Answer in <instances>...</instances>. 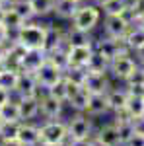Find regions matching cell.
<instances>
[{
  "label": "cell",
  "instance_id": "obj_17",
  "mask_svg": "<svg viewBox=\"0 0 144 146\" xmlns=\"http://www.w3.org/2000/svg\"><path fill=\"white\" fill-rule=\"evenodd\" d=\"M18 140L23 146H39V127L31 125L27 121H22L20 125V133H18Z\"/></svg>",
  "mask_w": 144,
  "mask_h": 146
},
{
  "label": "cell",
  "instance_id": "obj_1",
  "mask_svg": "<svg viewBox=\"0 0 144 146\" xmlns=\"http://www.w3.org/2000/svg\"><path fill=\"white\" fill-rule=\"evenodd\" d=\"M49 29H51L49 23H41L37 20H31V22H25L14 33V41H18L25 49H45Z\"/></svg>",
  "mask_w": 144,
  "mask_h": 146
},
{
  "label": "cell",
  "instance_id": "obj_5",
  "mask_svg": "<svg viewBox=\"0 0 144 146\" xmlns=\"http://www.w3.org/2000/svg\"><path fill=\"white\" fill-rule=\"evenodd\" d=\"M129 29H131V23L127 22L121 14L103 16V37L115 39V41H123Z\"/></svg>",
  "mask_w": 144,
  "mask_h": 146
},
{
  "label": "cell",
  "instance_id": "obj_31",
  "mask_svg": "<svg viewBox=\"0 0 144 146\" xmlns=\"http://www.w3.org/2000/svg\"><path fill=\"white\" fill-rule=\"evenodd\" d=\"M47 94H51L53 98H56L58 101H62V103H66V80H64V76L58 80L56 84H53L49 90H47Z\"/></svg>",
  "mask_w": 144,
  "mask_h": 146
},
{
  "label": "cell",
  "instance_id": "obj_32",
  "mask_svg": "<svg viewBox=\"0 0 144 146\" xmlns=\"http://www.w3.org/2000/svg\"><path fill=\"white\" fill-rule=\"evenodd\" d=\"M12 39H14V33L4 23H0V45H8V43H12Z\"/></svg>",
  "mask_w": 144,
  "mask_h": 146
},
{
  "label": "cell",
  "instance_id": "obj_29",
  "mask_svg": "<svg viewBox=\"0 0 144 146\" xmlns=\"http://www.w3.org/2000/svg\"><path fill=\"white\" fill-rule=\"evenodd\" d=\"M20 125H22V123H10V121H2V125H0V140H12V138H18Z\"/></svg>",
  "mask_w": 144,
  "mask_h": 146
},
{
  "label": "cell",
  "instance_id": "obj_6",
  "mask_svg": "<svg viewBox=\"0 0 144 146\" xmlns=\"http://www.w3.org/2000/svg\"><path fill=\"white\" fill-rule=\"evenodd\" d=\"M68 129V140H90L94 136L92 131V121L86 113H78L66 123Z\"/></svg>",
  "mask_w": 144,
  "mask_h": 146
},
{
  "label": "cell",
  "instance_id": "obj_48",
  "mask_svg": "<svg viewBox=\"0 0 144 146\" xmlns=\"http://www.w3.org/2000/svg\"><path fill=\"white\" fill-rule=\"evenodd\" d=\"M0 109H2V105H0Z\"/></svg>",
  "mask_w": 144,
  "mask_h": 146
},
{
  "label": "cell",
  "instance_id": "obj_45",
  "mask_svg": "<svg viewBox=\"0 0 144 146\" xmlns=\"http://www.w3.org/2000/svg\"><path fill=\"white\" fill-rule=\"evenodd\" d=\"M76 2H78V4H82V2H88V0H76Z\"/></svg>",
  "mask_w": 144,
  "mask_h": 146
},
{
  "label": "cell",
  "instance_id": "obj_18",
  "mask_svg": "<svg viewBox=\"0 0 144 146\" xmlns=\"http://www.w3.org/2000/svg\"><path fill=\"white\" fill-rule=\"evenodd\" d=\"M96 136L100 138L101 142H105L107 146H123L121 144V136H119V131H117V125L115 123L103 125L100 131L96 133Z\"/></svg>",
  "mask_w": 144,
  "mask_h": 146
},
{
  "label": "cell",
  "instance_id": "obj_25",
  "mask_svg": "<svg viewBox=\"0 0 144 146\" xmlns=\"http://www.w3.org/2000/svg\"><path fill=\"white\" fill-rule=\"evenodd\" d=\"M29 4H31L33 16L37 20L47 18L55 12V0H29Z\"/></svg>",
  "mask_w": 144,
  "mask_h": 146
},
{
  "label": "cell",
  "instance_id": "obj_37",
  "mask_svg": "<svg viewBox=\"0 0 144 146\" xmlns=\"http://www.w3.org/2000/svg\"><path fill=\"white\" fill-rule=\"evenodd\" d=\"M10 100H12V94H10V92L0 90V105H4L6 101H10Z\"/></svg>",
  "mask_w": 144,
  "mask_h": 146
},
{
  "label": "cell",
  "instance_id": "obj_42",
  "mask_svg": "<svg viewBox=\"0 0 144 146\" xmlns=\"http://www.w3.org/2000/svg\"><path fill=\"white\" fill-rule=\"evenodd\" d=\"M90 2H92V4H96L98 8H103V6H105V4H107L109 0H90Z\"/></svg>",
  "mask_w": 144,
  "mask_h": 146
},
{
  "label": "cell",
  "instance_id": "obj_28",
  "mask_svg": "<svg viewBox=\"0 0 144 146\" xmlns=\"http://www.w3.org/2000/svg\"><path fill=\"white\" fill-rule=\"evenodd\" d=\"M14 10L18 12L20 16H22L23 22H31V20H37L33 16V10H31V4H29V0H16V2H12L10 4Z\"/></svg>",
  "mask_w": 144,
  "mask_h": 146
},
{
  "label": "cell",
  "instance_id": "obj_2",
  "mask_svg": "<svg viewBox=\"0 0 144 146\" xmlns=\"http://www.w3.org/2000/svg\"><path fill=\"white\" fill-rule=\"evenodd\" d=\"M101 18H103L101 8H98V6L92 4V2H82L80 8L76 10V14H74V18L70 20V25L76 27V29H80V31L92 33V31L100 25Z\"/></svg>",
  "mask_w": 144,
  "mask_h": 146
},
{
  "label": "cell",
  "instance_id": "obj_21",
  "mask_svg": "<svg viewBox=\"0 0 144 146\" xmlns=\"http://www.w3.org/2000/svg\"><path fill=\"white\" fill-rule=\"evenodd\" d=\"M125 115H129L131 119H138L144 115V96L129 94V100L125 105Z\"/></svg>",
  "mask_w": 144,
  "mask_h": 146
},
{
  "label": "cell",
  "instance_id": "obj_10",
  "mask_svg": "<svg viewBox=\"0 0 144 146\" xmlns=\"http://www.w3.org/2000/svg\"><path fill=\"white\" fill-rule=\"evenodd\" d=\"M45 60H47V51L45 49H27L25 55L22 56V60H20V72L35 74Z\"/></svg>",
  "mask_w": 144,
  "mask_h": 146
},
{
  "label": "cell",
  "instance_id": "obj_9",
  "mask_svg": "<svg viewBox=\"0 0 144 146\" xmlns=\"http://www.w3.org/2000/svg\"><path fill=\"white\" fill-rule=\"evenodd\" d=\"M82 88L88 92V94H105L111 88L109 74L107 72H90L88 70Z\"/></svg>",
  "mask_w": 144,
  "mask_h": 146
},
{
  "label": "cell",
  "instance_id": "obj_47",
  "mask_svg": "<svg viewBox=\"0 0 144 146\" xmlns=\"http://www.w3.org/2000/svg\"><path fill=\"white\" fill-rule=\"evenodd\" d=\"M0 125H2V119H0Z\"/></svg>",
  "mask_w": 144,
  "mask_h": 146
},
{
  "label": "cell",
  "instance_id": "obj_44",
  "mask_svg": "<svg viewBox=\"0 0 144 146\" xmlns=\"http://www.w3.org/2000/svg\"><path fill=\"white\" fill-rule=\"evenodd\" d=\"M12 2H16V0H0V4H4V6H10Z\"/></svg>",
  "mask_w": 144,
  "mask_h": 146
},
{
  "label": "cell",
  "instance_id": "obj_36",
  "mask_svg": "<svg viewBox=\"0 0 144 146\" xmlns=\"http://www.w3.org/2000/svg\"><path fill=\"white\" fill-rule=\"evenodd\" d=\"M133 55H134V58H136V60H138V64H144V45L140 47V49H138V51H134Z\"/></svg>",
  "mask_w": 144,
  "mask_h": 146
},
{
  "label": "cell",
  "instance_id": "obj_16",
  "mask_svg": "<svg viewBox=\"0 0 144 146\" xmlns=\"http://www.w3.org/2000/svg\"><path fill=\"white\" fill-rule=\"evenodd\" d=\"M64 43L68 47H90V45H94V39H92V35L88 31H80V29L70 25L64 31Z\"/></svg>",
  "mask_w": 144,
  "mask_h": 146
},
{
  "label": "cell",
  "instance_id": "obj_38",
  "mask_svg": "<svg viewBox=\"0 0 144 146\" xmlns=\"http://www.w3.org/2000/svg\"><path fill=\"white\" fill-rule=\"evenodd\" d=\"M0 146H23L18 138H12V140H0Z\"/></svg>",
  "mask_w": 144,
  "mask_h": 146
},
{
  "label": "cell",
  "instance_id": "obj_30",
  "mask_svg": "<svg viewBox=\"0 0 144 146\" xmlns=\"http://www.w3.org/2000/svg\"><path fill=\"white\" fill-rule=\"evenodd\" d=\"M131 4V0H109L101 12H103V16H109V14H123V12L127 10V6Z\"/></svg>",
  "mask_w": 144,
  "mask_h": 146
},
{
  "label": "cell",
  "instance_id": "obj_27",
  "mask_svg": "<svg viewBox=\"0 0 144 146\" xmlns=\"http://www.w3.org/2000/svg\"><path fill=\"white\" fill-rule=\"evenodd\" d=\"M88 100H90V94L84 90V88H82V90L78 92L76 96H72V98H70L66 103L72 107V109H74V111L84 113V111H86V107H88Z\"/></svg>",
  "mask_w": 144,
  "mask_h": 146
},
{
  "label": "cell",
  "instance_id": "obj_22",
  "mask_svg": "<svg viewBox=\"0 0 144 146\" xmlns=\"http://www.w3.org/2000/svg\"><path fill=\"white\" fill-rule=\"evenodd\" d=\"M18 76H20L18 70L0 66V90H6V92H10V94H14L16 84H18Z\"/></svg>",
  "mask_w": 144,
  "mask_h": 146
},
{
  "label": "cell",
  "instance_id": "obj_39",
  "mask_svg": "<svg viewBox=\"0 0 144 146\" xmlns=\"http://www.w3.org/2000/svg\"><path fill=\"white\" fill-rule=\"evenodd\" d=\"M88 146H107V144H105V142H101L100 138L94 135V136H92V138L88 140Z\"/></svg>",
  "mask_w": 144,
  "mask_h": 146
},
{
  "label": "cell",
  "instance_id": "obj_41",
  "mask_svg": "<svg viewBox=\"0 0 144 146\" xmlns=\"http://www.w3.org/2000/svg\"><path fill=\"white\" fill-rule=\"evenodd\" d=\"M134 25H140V27L144 29V10L138 14V18H136V23H134Z\"/></svg>",
  "mask_w": 144,
  "mask_h": 146
},
{
  "label": "cell",
  "instance_id": "obj_35",
  "mask_svg": "<svg viewBox=\"0 0 144 146\" xmlns=\"http://www.w3.org/2000/svg\"><path fill=\"white\" fill-rule=\"evenodd\" d=\"M6 58H8V45H0V66H4Z\"/></svg>",
  "mask_w": 144,
  "mask_h": 146
},
{
  "label": "cell",
  "instance_id": "obj_3",
  "mask_svg": "<svg viewBox=\"0 0 144 146\" xmlns=\"http://www.w3.org/2000/svg\"><path fill=\"white\" fill-rule=\"evenodd\" d=\"M39 142L41 146H53V144H66L68 142V129L64 121H45L39 127Z\"/></svg>",
  "mask_w": 144,
  "mask_h": 146
},
{
  "label": "cell",
  "instance_id": "obj_50",
  "mask_svg": "<svg viewBox=\"0 0 144 146\" xmlns=\"http://www.w3.org/2000/svg\"><path fill=\"white\" fill-rule=\"evenodd\" d=\"M142 66H144V64H142Z\"/></svg>",
  "mask_w": 144,
  "mask_h": 146
},
{
  "label": "cell",
  "instance_id": "obj_4",
  "mask_svg": "<svg viewBox=\"0 0 144 146\" xmlns=\"http://www.w3.org/2000/svg\"><path fill=\"white\" fill-rule=\"evenodd\" d=\"M138 66V60L134 58V55L131 51H121L111 58L109 62V76L119 82H125L133 74V70Z\"/></svg>",
  "mask_w": 144,
  "mask_h": 146
},
{
  "label": "cell",
  "instance_id": "obj_49",
  "mask_svg": "<svg viewBox=\"0 0 144 146\" xmlns=\"http://www.w3.org/2000/svg\"><path fill=\"white\" fill-rule=\"evenodd\" d=\"M131 2H133V0H131Z\"/></svg>",
  "mask_w": 144,
  "mask_h": 146
},
{
  "label": "cell",
  "instance_id": "obj_11",
  "mask_svg": "<svg viewBox=\"0 0 144 146\" xmlns=\"http://www.w3.org/2000/svg\"><path fill=\"white\" fill-rule=\"evenodd\" d=\"M14 94L18 98H23V96H39L41 94V88H39L37 80H35V74H31V72H20Z\"/></svg>",
  "mask_w": 144,
  "mask_h": 146
},
{
  "label": "cell",
  "instance_id": "obj_33",
  "mask_svg": "<svg viewBox=\"0 0 144 146\" xmlns=\"http://www.w3.org/2000/svg\"><path fill=\"white\" fill-rule=\"evenodd\" d=\"M133 123H134V133L144 136V115L138 117V119H133Z\"/></svg>",
  "mask_w": 144,
  "mask_h": 146
},
{
  "label": "cell",
  "instance_id": "obj_24",
  "mask_svg": "<svg viewBox=\"0 0 144 146\" xmlns=\"http://www.w3.org/2000/svg\"><path fill=\"white\" fill-rule=\"evenodd\" d=\"M109 58L105 55H101L100 51L94 47V53H92V58H90V62H88V70L90 72H107L109 74Z\"/></svg>",
  "mask_w": 144,
  "mask_h": 146
},
{
  "label": "cell",
  "instance_id": "obj_46",
  "mask_svg": "<svg viewBox=\"0 0 144 146\" xmlns=\"http://www.w3.org/2000/svg\"><path fill=\"white\" fill-rule=\"evenodd\" d=\"M53 146H64V144H53Z\"/></svg>",
  "mask_w": 144,
  "mask_h": 146
},
{
  "label": "cell",
  "instance_id": "obj_26",
  "mask_svg": "<svg viewBox=\"0 0 144 146\" xmlns=\"http://www.w3.org/2000/svg\"><path fill=\"white\" fill-rule=\"evenodd\" d=\"M2 23H4V25L10 29L12 33H16V31H18V29H20V27H22L25 22H23L22 16L14 10L12 6H8V8H6V14H4V20H2Z\"/></svg>",
  "mask_w": 144,
  "mask_h": 146
},
{
  "label": "cell",
  "instance_id": "obj_15",
  "mask_svg": "<svg viewBox=\"0 0 144 146\" xmlns=\"http://www.w3.org/2000/svg\"><path fill=\"white\" fill-rule=\"evenodd\" d=\"M109 103H107V98L105 94H90L88 100V107H86V115L88 117H100V115H105L109 113Z\"/></svg>",
  "mask_w": 144,
  "mask_h": 146
},
{
  "label": "cell",
  "instance_id": "obj_8",
  "mask_svg": "<svg viewBox=\"0 0 144 146\" xmlns=\"http://www.w3.org/2000/svg\"><path fill=\"white\" fill-rule=\"evenodd\" d=\"M62 107H64V103L58 101L56 98H53L51 94H47V92H41V94H39V113L43 115L47 121L60 119Z\"/></svg>",
  "mask_w": 144,
  "mask_h": 146
},
{
  "label": "cell",
  "instance_id": "obj_20",
  "mask_svg": "<svg viewBox=\"0 0 144 146\" xmlns=\"http://www.w3.org/2000/svg\"><path fill=\"white\" fill-rule=\"evenodd\" d=\"M78 8H80V4L76 0H55V12L53 14L60 20H72Z\"/></svg>",
  "mask_w": 144,
  "mask_h": 146
},
{
  "label": "cell",
  "instance_id": "obj_7",
  "mask_svg": "<svg viewBox=\"0 0 144 146\" xmlns=\"http://www.w3.org/2000/svg\"><path fill=\"white\" fill-rule=\"evenodd\" d=\"M62 76H64V72L56 66V64H53L49 58H47L43 64L39 66V70L35 72V80H37L39 88H41L43 92H47L53 84H56L58 80L62 78Z\"/></svg>",
  "mask_w": 144,
  "mask_h": 146
},
{
  "label": "cell",
  "instance_id": "obj_19",
  "mask_svg": "<svg viewBox=\"0 0 144 146\" xmlns=\"http://www.w3.org/2000/svg\"><path fill=\"white\" fill-rule=\"evenodd\" d=\"M123 41H125V45H127V49H129L131 53L138 51V49L144 45V29L140 25H131V29L127 31V35H125Z\"/></svg>",
  "mask_w": 144,
  "mask_h": 146
},
{
  "label": "cell",
  "instance_id": "obj_34",
  "mask_svg": "<svg viewBox=\"0 0 144 146\" xmlns=\"http://www.w3.org/2000/svg\"><path fill=\"white\" fill-rule=\"evenodd\" d=\"M125 146H144V136L134 133V136H133V138H131V140H129Z\"/></svg>",
  "mask_w": 144,
  "mask_h": 146
},
{
  "label": "cell",
  "instance_id": "obj_40",
  "mask_svg": "<svg viewBox=\"0 0 144 146\" xmlns=\"http://www.w3.org/2000/svg\"><path fill=\"white\" fill-rule=\"evenodd\" d=\"M64 146H88V140H68Z\"/></svg>",
  "mask_w": 144,
  "mask_h": 146
},
{
  "label": "cell",
  "instance_id": "obj_13",
  "mask_svg": "<svg viewBox=\"0 0 144 146\" xmlns=\"http://www.w3.org/2000/svg\"><path fill=\"white\" fill-rule=\"evenodd\" d=\"M94 53V45L90 47H68V66L86 68Z\"/></svg>",
  "mask_w": 144,
  "mask_h": 146
},
{
  "label": "cell",
  "instance_id": "obj_23",
  "mask_svg": "<svg viewBox=\"0 0 144 146\" xmlns=\"http://www.w3.org/2000/svg\"><path fill=\"white\" fill-rule=\"evenodd\" d=\"M0 119L2 121H10V123H22V115H20V105L18 100L6 101L0 109Z\"/></svg>",
  "mask_w": 144,
  "mask_h": 146
},
{
  "label": "cell",
  "instance_id": "obj_14",
  "mask_svg": "<svg viewBox=\"0 0 144 146\" xmlns=\"http://www.w3.org/2000/svg\"><path fill=\"white\" fill-rule=\"evenodd\" d=\"M22 121H31L39 115V96H23L18 98Z\"/></svg>",
  "mask_w": 144,
  "mask_h": 146
},
{
  "label": "cell",
  "instance_id": "obj_43",
  "mask_svg": "<svg viewBox=\"0 0 144 146\" xmlns=\"http://www.w3.org/2000/svg\"><path fill=\"white\" fill-rule=\"evenodd\" d=\"M6 8H8V6L0 4V23H2V20H4V14H6Z\"/></svg>",
  "mask_w": 144,
  "mask_h": 146
},
{
  "label": "cell",
  "instance_id": "obj_12",
  "mask_svg": "<svg viewBox=\"0 0 144 146\" xmlns=\"http://www.w3.org/2000/svg\"><path fill=\"white\" fill-rule=\"evenodd\" d=\"M105 98H107L111 113H123L125 111V105H127V100H129V90L127 88H113L111 86L109 90L105 92Z\"/></svg>",
  "mask_w": 144,
  "mask_h": 146
}]
</instances>
